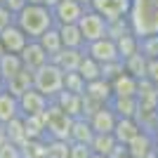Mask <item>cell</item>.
<instances>
[{
    "label": "cell",
    "instance_id": "cell-1",
    "mask_svg": "<svg viewBox=\"0 0 158 158\" xmlns=\"http://www.w3.org/2000/svg\"><path fill=\"white\" fill-rule=\"evenodd\" d=\"M14 24L26 33L28 40H35L47 28L54 26V17H52V10L45 7L43 2H26L19 12L14 14Z\"/></svg>",
    "mask_w": 158,
    "mask_h": 158
},
{
    "label": "cell",
    "instance_id": "cell-2",
    "mask_svg": "<svg viewBox=\"0 0 158 158\" xmlns=\"http://www.w3.org/2000/svg\"><path fill=\"white\" fill-rule=\"evenodd\" d=\"M127 19L132 33L137 35L158 33V0H132Z\"/></svg>",
    "mask_w": 158,
    "mask_h": 158
},
{
    "label": "cell",
    "instance_id": "cell-3",
    "mask_svg": "<svg viewBox=\"0 0 158 158\" xmlns=\"http://www.w3.org/2000/svg\"><path fill=\"white\" fill-rule=\"evenodd\" d=\"M61 87H64V73H61L52 61H47L45 66H40L38 71H33V90H38L40 94H45L50 102L61 92Z\"/></svg>",
    "mask_w": 158,
    "mask_h": 158
},
{
    "label": "cell",
    "instance_id": "cell-4",
    "mask_svg": "<svg viewBox=\"0 0 158 158\" xmlns=\"http://www.w3.org/2000/svg\"><path fill=\"white\" fill-rule=\"evenodd\" d=\"M43 120H45V137L47 139H66L69 142V130H71V116H66L59 106L50 102L47 109L43 113Z\"/></svg>",
    "mask_w": 158,
    "mask_h": 158
},
{
    "label": "cell",
    "instance_id": "cell-5",
    "mask_svg": "<svg viewBox=\"0 0 158 158\" xmlns=\"http://www.w3.org/2000/svg\"><path fill=\"white\" fill-rule=\"evenodd\" d=\"M76 26H78V31H80V35H83L85 43H92V40H99V38L106 35L104 17H99V14L94 12V10H90V7L80 14V19L76 21Z\"/></svg>",
    "mask_w": 158,
    "mask_h": 158
},
{
    "label": "cell",
    "instance_id": "cell-6",
    "mask_svg": "<svg viewBox=\"0 0 158 158\" xmlns=\"http://www.w3.org/2000/svg\"><path fill=\"white\" fill-rule=\"evenodd\" d=\"M83 52L87 57H92L97 64H106V61H118L120 59L118 52H116V43L109 35H104V38H99V40H92V43H85Z\"/></svg>",
    "mask_w": 158,
    "mask_h": 158
},
{
    "label": "cell",
    "instance_id": "cell-7",
    "mask_svg": "<svg viewBox=\"0 0 158 158\" xmlns=\"http://www.w3.org/2000/svg\"><path fill=\"white\" fill-rule=\"evenodd\" d=\"M130 7H132V0H92L90 2V10H94L99 17H104V21L127 17Z\"/></svg>",
    "mask_w": 158,
    "mask_h": 158
},
{
    "label": "cell",
    "instance_id": "cell-8",
    "mask_svg": "<svg viewBox=\"0 0 158 158\" xmlns=\"http://www.w3.org/2000/svg\"><path fill=\"white\" fill-rule=\"evenodd\" d=\"M52 10V17H54V26H64V24H76L80 19V14L85 12V7L76 2V0H59Z\"/></svg>",
    "mask_w": 158,
    "mask_h": 158
},
{
    "label": "cell",
    "instance_id": "cell-9",
    "mask_svg": "<svg viewBox=\"0 0 158 158\" xmlns=\"http://www.w3.org/2000/svg\"><path fill=\"white\" fill-rule=\"evenodd\" d=\"M17 104H19V116H40V113L47 109L50 99L31 87V90H26L21 97H17Z\"/></svg>",
    "mask_w": 158,
    "mask_h": 158
},
{
    "label": "cell",
    "instance_id": "cell-10",
    "mask_svg": "<svg viewBox=\"0 0 158 158\" xmlns=\"http://www.w3.org/2000/svg\"><path fill=\"white\" fill-rule=\"evenodd\" d=\"M19 59H21V64H24V69L38 71L40 66H45L47 61H50V57H47V52L40 47L38 40H28L26 45H24V50L19 52Z\"/></svg>",
    "mask_w": 158,
    "mask_h": 158
},
{
    "label": "cell",
    "instance_id": "cell-11",
    "mask_svg": "<svg viewBox=\"0 0 158 158\" xmlns=\"http://www.w3.org/2000/svg\"><path fill=\"white\" fill-rule=\"evenodd\" d=\"M0 43H2V50L5 52H12V54H19L24 50V45L28 43L26 33L21 31L17 24H10L7 28L0 31Z\"/></svg>",
    "mask_w": 158,
    "mask_h": 158
},
{
    "label": "cell",
    "instance_id": "cell-12",
    "mask_svg": "<svg viewBox=\"0 0 158 158\" xmlns=\"http://www.w3.org/2000/svg\"><path fill=\"white\" fill-rule=\"evenodd\" d=\"M80 59H83V50H71V47H61L57 54H52L50 57V61H52L57 69H59L61 73H71L78 69Z\"/></svg>",
    "mask_w": 158,
    "mask_h": 158
},
{
    "label": "cell",
    "instance_id": "cell-13",
    "mask_svg": "<svg viewBox=\"0 0 158 158\" xmlns=\"http://www.w3.org/2000/svg\"><path fill=\"white\" fill-rule=\"evenodd\" d=\"M116 120H118V116L111 111V106H109V104H104V106H99L97 111L87 118V123H90L92 132H113Z\"/></svg>",
    "mask_w": 158,
    "mask_h": 158
},
{
    "label": "cell",
    "instance_id": "cell-14",
    "mask_svg": "<svg viewBox=\"0 0 158 158\" xmlns=\"http://www.w3.org/2000/svg\"><path fill=\"white\" fill-rule=\"evenodd\" d=\"M135 99H137V109H158V90L151 80H137V92H135Z\"/></svg>",
    "mask_w": 158,
    "mask_h": 158
},
{
    "label": "cell",
    "instance_id": "cell-15",
    "mask_svg": "<svg viewBox=\"0 0 158 158\" xmlns=\"http://www.w3.org/2000/svg\"><path fill=\"white\" fill-rule=\"evenodd\" d=\"M2 87H5L12 97H21L26 90H31V87H33V71H28V69L17 71L12 78H7L5 83H2Z\"/></svg>",
    "mask_w": 158,
    "mask_h": 158
},
{
    "label": "cell",
    "instance_id": "cell-16",
    "mask_svg": "<svg viewBox=\"0 0 158 158\" xmlns=\"http://www.w3.org/2000/svg\"><path fill=\"white\" fill-rule=\"evenodd\" d=\"M125 149H127V153H130L132 158L149 156V153L153 151V135H151V132H146V130H142L137 137H132L130 142L125 144Z\"/></svg>",
    "mask_w": 158,
    "mask_h": 158
},
{
    "label": "cell",
    "instance_id": "cell-17",
    "mask_svg": "<svg viewBox=\"0 0 158 158\" xmlns=\"http://www.w3.org/2000/svg\"><path fill=\"white\" fill-rule=\"evenodd\" d=\"M109 85H111L113 97H135V92H137V78H132L125 71H120L116 78H111Z\"/></svg>",
    "mask_w": 158,
    "mask_h": 158
},
{
    "label": "cell",
    "instance_id": "cell-18",
    "mask_svg": "<svg viewBox=\"0 0 158 158\" xmlns=\"http://www.w3.org/2000/svg\"><path fill=\"white\" fill-rule=\"evenodd\" d=\"M139 132H142V127L137 125V120L135 118H118L116 120V125H113V139L118 142V144H127L132 137H137Z\"/></svg>",
    "mask_w": 158,
    "mask_h": 158
},
{
    "label": "cell",
    "instance_id": "cell-19",
    "mask_svg": "<svg viewBox=\"0 0 158 158\" xmlns=\"http://www.w3.org/2000/svg\"><path fill=\"white\" fill-rule=\"evenodd\" d=\"M19 118V104H17V97L7 92L5 87L0 90V125H7L10 120Z\"/></svg>",
    "mask_w": 158,
    "mask_h": 158
},
{
    "label": "cell",
    "instance_id": "cell-20",
    "mask_svg": "<svg viewBox=\"0 0 158 158\" xmlns=\"http://www.w3.org/2000/svg\"><path fill=\"white\" fill-rule=\"evenodd\" d=\"M52 102L59 106L66 116H71V118H80V94H73V92L61 90Z\"/></svg>",
    "mask_w": 158,
    "mask_h": 158
},
{
    "label": "cell",
    "instance_id": "cell-21",
    "mask_svg": "<svg viewBox=\"0 0 158 158\" xmlns=\"http://www.w3.org/2000/svg\"><path fill=\"white\" fill-rule=\"evenodd\" d=\"M57 31H59V38H61V47H71V50H83L85 47V40H83L76 24L57 26Z\"/></svg>",
    "mask_w": 158,
    "mask_h": 158
},
{
    "label": "cell",
    "instance_id": "cell-22",
    "mask_svg": "<svg viewBox=\"0 0 158 158\" xmlns=\"http://www.w3.org/2000/svg\"><path fill=\"white\" fill-rule=\"evenodd\" d=\"M109 106L118 118H135V113H137V99L135 97H111Z\"/></svg>",
    "mask_w": 158,
    "mask_h": 158
},
{
    "label": "cell",
    "instance_id": "cell-23",
    "mask_svg": "<svg viewBox=\"0 0 158 158\" xmlns=\"http://www.w3.org/2000/svg\"><path fill=\"white\" fill-rule=\"evenodd\" d=\"M92 127L87 123V118H73L71 130H69V142H78V144H90L92 139Z\"/></svg>",
    "mask_w": 158,
    "mask_h": 158
},
{
    "label": "cell",
    "instance_id": "cell-24",
    "mask_svg": "<svg viewBox=\"0 0 158 158\" xmlns=\"http://www.w3.org/2000/svg\"><path fill=\"white\" fill-rule=\"evenodd\" d=\"M83 94L97 99V102H102V104H109V99L113 97L111 94V85H109V80H104V78H97V80L85 83V92Z\"/></svg>",
    "mask_w": 158,
    "mask_h": 158
},
{
    "label": "cell",
    "instance_id": "cell-25",
    "mask_svg": "<svg viewBox=\"0 0 158 158\" xmlns=\"http://www.w3.org/2000/svg\"><path fill=\"white\" fill-rule=\"evenodd\" d=\"M113 43H116V52H118L120 61L125 59V57H130V54L139 52V35H137V33H132V31L123 33V35L116 38Z\"/></svg>",
    "mask_w": 158,
    "mask_h": 158
},
{
    "label": "cell",
    "instance_id": "cell-26",
    "mask_svg": "<svg viewBox=\"0 0 158 158\" xmlns=\"http://www.w3.org/2000/svg\"><path fill=\"white\" fill-rule=\"evenodd\" d=\"M146 57L144 54H139V52H135V54H130V57H125L123 59V71L125 73H130L132 78H137V80H142L146 76Z\"/></svg>",
    "mask_w": 158,
    "mask_h": 158
},
{
    "label": "cell",
    "instance_id": "cell-27",
    "mask_svg": "<svg viewBox=\"0 0 158 158\" xmlns=\"http://www.w3.org/2000/svg\"><path fill=\"white\" fill-rule=\"evenodd\" d=\"M26 139H45V120L43 116H21Z\"/></svg>",
    "mask_w": 158,
    "mask_h": 158
},
{
    "label": "cell",
    "instance_id": "cell-28",
    "mask_svg": "<svg viewBox=\"0 0 158 158\" xmlns=\"http://www.w3.org/2000/svg\"><path fill=\"white\" fill-rule=\"evenodd\" d=\"M40 43V47L47 52V57H52V54H57L61 50V38H59V31H57V26H52V28H47L43 35H38L35 38Z\"/></svg>",
    "mask_w": 158,
    "mask_h": 158
},
{
    "label": "cell",
    "instance_id": "cell-29",
    "mask_svg": "<svg viewBox=\"0 0 158 158\" xmlns=\"http://www.w3.org/2000/svg\"><path fill=\"white\" fill-rule=\"evenodd\" d=\"M113 146H116V139H113L111 132H94L92 139H90V149H92V153L109 156Z\"/></svg>",
    "mask_w": 158,
    "mask_h": 158
},
{
    "label": "cell",
    "instance_id": "cell-30",
    "mask_svg": "<svg viewBox=\"0 0 158 158\" xmlns=\"http://www.w3.org/2000/svg\"><path fill=\"white\" fill-rule=\"evenodd\" d=\"M24 69V64H21L19 54H12V52H5L2 57H0V78H2V83H5L7 78H12L17 71H21Z\"/></svg>",
    "mask_w": 158,
    "mask_h": 158
},
{
    "label": "cell",
    "instance_id": "cell-31",
    "mask_svg": "<svg viewBox=\"0 0 158 158\" xmlns=\"http://www.w3.org/2000/svg\"><path fill=\"white\" fill-rule=\"evenodd\" d=\"M76 73H78V76L85 80V83L102 78V73H99V64L92 59V57H87L85 52H83V59H80V64H78V69H76Z\"/></svg>",
    "mask_w": 158,
    "mask_h": 158
},
{
    "label": "cell",
    "instance_id": "cell-32",
    "mask_svg": "<svg viewBox=\"0 0 158 158\" xmlns=\"http://www.w3.org/2000/svg\"><path fill=\"white\" fill-rule=\"evenodd\" d=\"M2 127H5L7 142H12V144H17V146H21L24 142H26V132H24L21 116H19V118H14V120H10V123H7V125H2Z\"/></svg>",
    "mask_w": 158,
    "mask_h": 158
},
{
    "label": "cell",
    "instance_id": "cell-33",
    "mask_svg": "<svg viewBox=\"0 0 158 158\" xmlns=\"http://www.w3.org/2000/svg\"><path fill=\"white\" fill-rule=\"evenodd\" d=\"M45 158H69V142L45 137Z\"/></svg>",
    "mask_w": 158,
    "mask_h": 158
},
{
    "label": "cell",
    "instance_id": "cell-34",
    "mask_svg": "<svg viewBox=\"0 0 158 158\" xmlns=\"http://www.w3.org/2000/svg\"><path fill=\"white\" fill-rule=\"evenodd\" d=\"M19 151L21 158H45V139H26Z\"/></svg>",
    "mask_w": 158,
    "mask_h": 158
},
{
    "label": "cell",
    "instance_id": "cell-35",
    "mask_svg": "<svg viewBox=\"0 0 158 158\" xmlns=\"http://www.w3.org/2000/svg\"><path fill=\"white\" fill-rule=\"evenodd\" d=\"M139 54H144L146 59L158 57V33H151V35H139Z\"/></svg>",
    "mask_w": 158,
    "mask_h": 158
},
{
    "label": "cell",
    "instance_id": "cell-36",
    "mask_svg": "<svg viewBox=\"0 0 158 158\" xmlns=\"http://www.w3.org/2000/svg\"><path fill=\"white\" fill-rule=\"evenodd\" d=\"M127 31H132V28H130V19H127V17H120V19L106 21V35H109L111 40L120 38V35H123V33H127Z\"/></svg>",
    "mask_w": 158,
    "mask_h": 158
},
{
    "label": "cell",
    "instance_id": "cell-37",
    "mask_svg": "<svg viewBox=\"0 0 158 158\" xmlns=\"http://www.w3.org/2000/svg\"><path fill=\"white\" fill-rule=\"evenodd\" d=\"M61 90H66V92H73V94H83V92H85V80L80 78L76 71L64 73V87H61Z\"/></svg>",
    "mask_w": 158,
    "mask_h": 158
},
{
    "label": "cell",
    "instance_id": "cell-38",
    "mask_svg": "<svg viewBox=\"0 0 158 158\" xmlns=\"http://www.w3.org/2000/svg\"><path fill=\"white\" fill-rule=\"evenodd\" d=\"M123 71V61H106V64H99V73H102V78L104 80H111L116 78L118 73Z\"/></svg>",
    "mask_w": 158,
    "mask_h": 158
},
{
    "label": "cell",
    "instance_id": "cell-39",
    "mask_svg": "<svg viewBox=\"0 0 158 158\" xmlns=\"http://www.w3.org/2000/svg\"><path fill=\"white\" fill-rule=\"evenodd\" d=\"M92 149L90 144H78V142H69V158H90Z\"/></svg>",
    "mask_w": 158,
    "mask_h": 158
},
{
    "label": "cell",
    "instance_id": "cell-40",
    "mask_svg": "<svg viewBox=\"0 0 158 158\" xmlns=\"http://www.w3.org/2000/svg\"><path fill=\"white\" fill-rule=\"evenodd\" d=\"M0 158H21V151H19V146L12 144V142H2L0 144Z\"/></svg>",
    "mask_w": 158,
    "mask_h": 158
},
{
    "label": "cell",
    "instance_id": "cell-41",
    "mask_svg": "<svg viewBox=\"0 0 158 158\" xmlns=\"http://www.w3.org/2000/svg\"><path fill=\"white\" fill-rule=\"evenodd\" d=\"M146 80H151L153 85H158V57H153V59L146 61Z\"/></svg>",
    "mask_w": 158,
    "mask_h": 158
},
{
    "label": "cell",
    "instance_id": "cell-42",
    "mask_svg": "<svg viewBox=\"0 0 158 158\" xmlns=\"http://www.w3.org/2000/svg\"><path fill=\"white\" fill-rule=\"evenodd\" d=\"M10 24H14V14L10 12L5 5H0V31H2V28H7Z\"/></svg>",
    "mask_w": 158,
    "mask_h": 158
},
{
    "label": "cell",
    "instance_id": "cell-43",
    "mask_svg": "<svg viewBox=\"0 0 158 158\" xmlns=\"http://www.w3.org/2000/svg\"><path fill=\"white\" fill-rule=\"evenodd\" d=\"M2 5H5V7H7V10H10L12 14H17V12L21 10V7L26 5V0H2Z\"/></svg>",
    "mask_w": 158,
    "mask_h": 158
},
{
    "label": "cell",
    "instance_id": "cell-44",
    "mask_svg": "<svg viewBox=\"0 0 158 158\" xmlns=\"http://www.w3.org/2000/svg\"><path fill=\"white\" fill-rule=\"evenodd\" d=\"M151 135H153V151H156V156H158V123H156V127L151 130Z\"/></svg>",
    "mask_w": 158,
    "mask_h": 158
},
{
    "label": "cell",
    "instance_id": "cell-45",
    "mask_svg": "<svg viewBox=\"0 0 158 158\" xmlns=\"http://www.w3.org/2000/svg\"><path fill=\"white\" fill-rule=\"evenodd\" d=\"M57 2H59V0H43V5H45V7H54Z\"/></svg>",
    "mask_w": 158,
    "mask_h": 158
},
{
    "label": "cell",
    "instance_id": "cell-46",
    "mask_svg": "<svg viewBox=\"0 0 158 158\" xmlns=\"http://www.w3.org/2000/svg\"><path fill=\"white\" fill-rule=\"evenodd\" d=\"M76 2H80V5H83V7H85V10H87V7H90V2H92V0H76Z\"/></svg>",
    "mask_w": 158,
    "mask_h": 158
},
{
    "label": "cell",
    "instance_id": "cell-47",
    "mask_svg": "<svg viewBox=\"0 0 158 158\" xmlns=\"http://www.w3.org/2000/svg\"><path fill=\"white\" fill-rule=\"evenodd\" d=\"M90 158H106V156H102V153H92Z\"/></svg>",
    "mask_w": 158,
    "mask_h": 158
},
{
    "label": "cell",
    "instance_id": "cell-48",
    "mask_svg": "<svg viewBox=\"0 0 158 158\" xmlns=\"http://www.w3.org/2000/svg\"><path fill=\"white\" fill-rule=\"evenodd\" d=\"M144 158H158V156H156V151H151L149 156H144Z\"/></svg>",
    "mask_w": 158,
    "mask_h": 158
},
{
    "label": "cell",
    "instance_id": "cell-49",
    "mask_svg": "<svg viewBox=\"0 0 158 158\" xmlns=\"http://www.w3.org/2000/svg\"><path fill=\"white\" fill-rule=\"evenodd\" d=\"M2 54H5V50H2V43H0V57H2Z\"/></svg>",
    "mask_w": 158,
    "mask_h": 158
},
{
    "label": "cell",
    "instance_id": "cell-50",
    "mask_svg": "<svg viewBox=\"0 0 158 158\" xmlns=\"http://www.w3.org/2000/svg\"><path fill=\"white\" fill-rule=\"evenodd\" d=\"M26 2H43V0H26Z\"/></svg>",
    "mask_w": 158,
    "mask_h": 158
},
{
    "label": "cell",
    "instance_id": "cell-51",
    "mask_svg": "<svg viewBox=\"0 0 158 158\" xmlns=\"http://www.w3.org/2000/svg\"><path fill=\"white\" fill-rule=\"evenodd\" d=\"M0 90H2V78H0Z\"/></svg>",
    "mask_w": 158,
    "mask_h": 158
},
{
    "label": "cell",
    "instance_id": "cell-52",
    "mask_svg": "<svg viewBox=\"0 0 158 158\" xmlns=\"http://www.w3.org/2000/svg\"><path fill=\"white\" fill-rule=\"evenodd\" d=\"M0 5H2V0H0Z\"/></svg>",
    "mask_w": 158,
    "mask_h": 158
},
{
    "label": "cell",
    "instance_id": "cell-53",
    "mask_svg": "<svg viewBox=\"0 0 158 158\" xmlns=\"http://www.w3.org/2000/svg\"><path fill=\"white\" fill-rule=\"evenodd\" d=\"M156 90H158V85H156Z\"/></svg>",
    "mask_w": 158,
    "mask_h": 158
}]
</instances>
